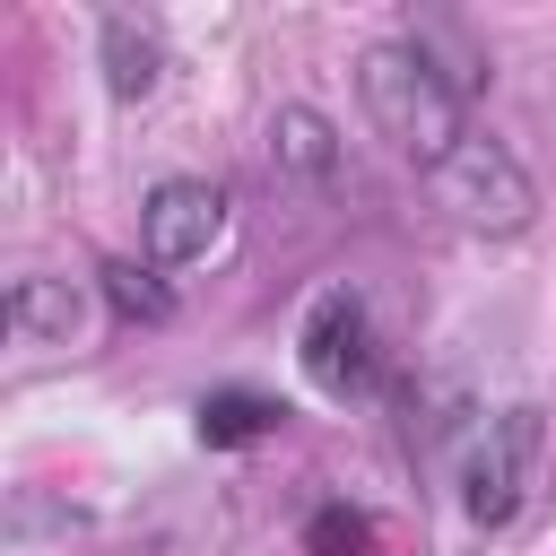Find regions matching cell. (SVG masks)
<instances>
[{
  "mask_svg": "<svg viewBox=\"0 0 556 556\" xmlns=\"http://www.w3.org/2000/svg\"><path fill=\"white\" fill-rule=\"evenodd\" d=\"M356 96H365V122H374L417 174H434V165L469 139V96H460V78H452L417 35H382V43H365V61H356Z\"/></svg>",
  "mask_w": 556,
  "mask_h": 556,
  "instance_id": "obj_1",
  "label": "cell"
},
{
  "mask_svg": "<svg viewBox=\"0 0 556 556\" xmlns=\"http://www.w3.org/2000/svg\"><path fill=\"white\" fill-rule=\"evenodd\" d=\"M539 469H547V417L530 400L478 417V434H460V452H452V504H460V521L469 530H513L521 504H530V486H539Z\"/></svg>",
  "mask_w": 556,
  "mask_h": 556,
  "instance_id": "obj_2",
  "label": "cell"
},
{
  "mask_svg": "<svg viewBox=\"0 0 556 556\" xmlns=\"http://www.w3.org/2000/svg\"><path fill=\"white\" fill-rule=\"evenodd\" d=\"M426 191H434V208H443L452 226H469V235H521V226L539 217V182H530L521 156H513L504 139H486V130H469V139L426 174Z\"/></svg>",
  "mask_w": 556,
  "mask_h": 556,
  "instance_id": "obj_3",
  "label": "cell"
},
{
  "mask_svg": "<svg viewBox=\"0 0 556 556\" xmlns=\"http://www.w3.org/2000/svg\"><path fill=\"white\" fill-rule=\"evenodd\" d=\"M295 365L321 400H382L391 374H382V339H374V313L356 287H321L295 321Z\"/></svg>",
  "mask_w": 556,
  "mask_h": 556,
  "instance_id": "obj_4",
  "label": "cell"
},
{
  "mask_svg": "<svg viewBox=\"0 0 556 556\" xmlns=\"http://www.w3.org/2000/svg\"><path fill=\"white\" fill-rule=\"evenodd\" d=\"M226 235V191L208 174H165L148 200H139V243H148V269H182V261H208Z\"/></svg>",
  "mask_w": 556,
  "mask_h": 556,
  "instance_id": "obj_5",
  "label": "cell"
},
{
  "mask_svg": "<svg viewBox=\"0 0 556 556\" xmlns=\"http://www.w3.org/2000/svg\"><path fill=\"white\" fill-rule=\"evenodd\" d=\"M269 165H278L287 182H304V191H339V182H348V139H339L330 113L278 104V113H269Z\"/></svg>",
  "mask_w": 556,
  "mask_h": 556,
  "instance_id": "obj_6",
  "label": "cell"
},
{
  "mask_svg": "<svg viewBox=\"0 0 556 556\" xmlns=\"http://www.w3.org/2000/svg\"><path fill=\"white\" fill-rule=\"evenodd\" d=\"M278 426H287V408H278L269 391H252V382H217V391H200V408H191V434H200L208 452L269 443Z\"/></svg>",
  "mask_w": 556,
  "mask_h": 556,
  "instance_id": "obj_7",
  "label": "cell"
},
{
  "mask_svg": "<svg viewBox=\"0 0 556 556\" xmlns=\"http://www.w3.org/2000/svg\"><path fill=\"white\" fill-rule=\"evenodd\" d=\"M0 321H9L26 348H70L78 321H87V295H78L70 278H17V287L0 295Z\"/></svg>",
  "mask_w": 556,
  "mask_h": 556,
  "instance_id": "obj_8",
  "label": "cell"
},
{
  "mask_svg": "<svg viewBox=\"0 0 556 556\" xmlns=\"http://www.w3.org/2000/svg\"><path fill=\"white\" fill-rule=\"evenodd\" d=\"M96 61H104V87L122 96V104H139V96H156V78H165V43H156V26H139V17H104L96 26Z\"/></svg>",
  "mask_w": 556,
  "mask_h": 556,
  "instance_id": "obj_9",
  "label": "cell"
},
{
  "mask_svg": "<svg viewBox=\"0 0 556 556\" xmlns=\"http://www.w3.org/2000/svg\"><path fill=\"white\" fill-rule=\"evenodd\" d=\"M304 556H382V530H374V513H365V504L330 495V504H313V513H304Z\"/></svg>",
  "mask_w": 556,
  "mask_h": 556,
  "instance_id": "obj_10",
  "label": "cell"
},
{
  "mask_svg": "<svg viewBox=\"0 0 556 556\" xmlns=\"http://www.w3.org/2000/svg\"><path fill=\"white\" fill-rule=\"evenodd\" d=\"M96 278H104L113 321H148V330H156V321H174V287H165L156 269H139V261H104Z\"/></svg>",
  "mask_w": 556,
  "mask_h": 556,
  "instance_id": "obj_11",
  "label": "cell"
}]
</instances>
